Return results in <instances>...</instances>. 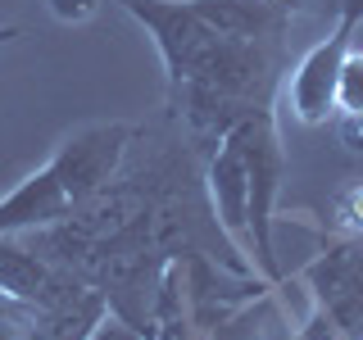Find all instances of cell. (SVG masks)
<instances>
[{"label": "cell", "instance_id": "obj_1", "mask_svg": "<svg viewBox=\"0 0 363 340\" xmlns=\"http://www.w3.org/2000/svg\"><path fill=\"white\" fill-rule=\"evenodd\" d=\"M236 132H241V141H245V168H250V245H255V259H259V268H264V277L277 286L281 268H277V249H272V209H277L286 154H281V136L272 128L268 109L241 118Z\"/></svg>", "mask_w": 363, "mask_h": 340}, {"label": "cell", "instance_id": "obj_2", "mask_svg": "<svg viewBox=\"0 0 363 340\" xmlns=\"http://www.w3.org/2000/svg\"><path fill=\"white\" fill-rule=\"evenodd\" d=\"M132 136L136 132L128 128V123H96V128L73 132L60 150H55L50 168L60 173L68 200H73V213L82 209L86 200H96L105 186H113V177H118V168H123V154H128Z\"/></svg>", "mask_w": 363, "mask_h": 340}, {"label": "cell", "instance_id": "obj_3", "mask_svg": "<svg viewBox=\"0 0 363 340\" xmlns=\"http://www.w3.org/2000/svg\"><path fill=\"white\" fill-rule=\"evenodd\" d=\"M354 32H359L354 18H336V28L323 41H313L300 55V64L291 68L286 100L304 128H318V123H327L336 113V77H340V64H345L350 45H354Z\"/></svg>", "mask_w": 363, "mask_h": 340}, {"label": "cell", "instance_id": "obj_4", "mask_svg": "<svg viewBox=\"0 0 363 340\" xmlns=\"http://www.w3.org/2000/svg\"><path fill=\"white\" fill-rule=\"evenodd\" d=\"M313 300L350 336L363 332V236H340L304 268Z\"/></svg>", "mask_w": 363, "mask_h": 340}, {"label": "cell", "instance_id": "obj_5", "mask_svg": "<svg viewBox=\"0 0 363 340\" xmlns=\"http://www.w3.org/2000/svg\"><path fill=\"white\" fill-rule=\"evenodd\" d=\"M204 186H209L218 227L241 249L255 254V245H250V168H245V141L236 128H227L218 136V150L204 168Z\"/></svg>", "mask_w": 363, "mask_h": 340}, {"label": "cell", "instance_id": "obj_6", "mask_svg": "<svg viewBox=\"0 0 363 340\" xmlns=\"http://www.w3.org/2000/svg\"><path fill=\"white\" fill-rule=\"evenodd\" d=\"M73 218V200H68L60 173L50 164L37 168L32 177H23L5 200H0V236H23V232H41Z\"/></svg>", "mask_w": 363, "mask_h": 340}, {"label": "cell", "instance_id": "obj_7", "mask_svg": "<svg viewBox=\"0 0 363 340\" xmlns=\"http://www.w3.org/2000/svg\"><path fill=\"white\" fill-rule=\"evenodd\" d=\"M64 277L68 268L50 264L41 249L23 245L18 236H0V295H9L18 304H41Z\"/></svg>", "mask_w": 363, "mask_h": 340}, {"label": "cell", "instance_id": "obj_8", "mask_svg": "<svg viewBox=\"0 0 363 340\" xmlns=\"http://www.w3.org/2000/svg\"><path fill=\"white\" fill-rule=\"evenodd\" d=\"M336 109L363 118V50H359V45H350L345 64H340V77H336Z\"/></svg>", "mask_w": 363, "mask_h": 340}, {"label": "cell", "instance_id": "obj_9", "mask_svg": "<svg viewBox=\"0 0 363 340\" xmlns=\"http://www.w3.org/2000/svg\"><path fill=\"white\" fill-rule=\"evenodd\" d=\"M332 222H336L345 236H363V181L345 186V191L332 200Z\"/></svg>", "mask_w": 363, "mask_h": 340}, {"label": "cell", "instance_id": "obj_10", "mask_svg": "<svg viewBox=\"0 0 363 340\" xmlns=\"http://www.w3.org/2000/svg\"><path fill=\"white\" fill-rule=\"evenodd\" d=\"M28 322H32V304L0 295V340H28Z\"/></svg>", "mask_w": 363, "mask_h": 340}, {"label": "cell", "instance_id": "obj_11", "mask_svg": "<svg viewBox=\"0 0 363 340\" xmlns=\"http://www.w3.org/2000/svg\"><path fill=\"white\" fill-rule=\"evenodd\" d=\"M45 5L60 23H86L100 14V0H45Z\"/></svg>", "mask_w": 363, "mask_h": 340}, {"label": "cell", "instance_id": "obj_12", "mask_svg": "<svg viewBox=\"0 0 363 340\" xmlns=\"http://www.w3.org/2000/svg\"><path fill=\"white\" fill-rule=\"evenodd\" d=\"M91 340H145L141 332H136V327H128V322H123V317H105V322H100L96 327V332H91Z\"/></svg>", "mask_w": 363, "mask_h": 340}, {"label": "cell", "instance_id": "obj_13", "mask_svg": "<svg viewBox=\"0 0 363 340\" xmlns=\"http://www.w3.org/2000/svg\"><path fill=\"white\" fill-rule=\"evenodd\" d=\"M340 141H345V150L363 154V118H354V113H340Z\"/></svg>", "mask_w": 363, "mask_h": 340}, {"label": "cell", "instance_id": "obj_14", "mask_svg": "<svg viewBox=\"0 0 363 340\" xmlns=\"http://www.w3.org/2000/svg\"><path fill=\"white\" fill-rule=\"evenodd\" d=\"M14 37H23L18 28H0V45H5V41H14Z\"/></svg>", "mask_w": 363, "mask_h": 340}, {"label": "cell", "instance_id": "obj_15", "mask_svg": "<svg viewBox=\"0 0 363 340\" xmlns=\"http://www.w3.org/2000/svg\"><path fill=\"white\" fill-rule=\"evenodd\" d=\"M354 340H363V332H359V336H354Z\"/></svg>", "mask_w": 363, "mask_h": 340}]
</instances>
